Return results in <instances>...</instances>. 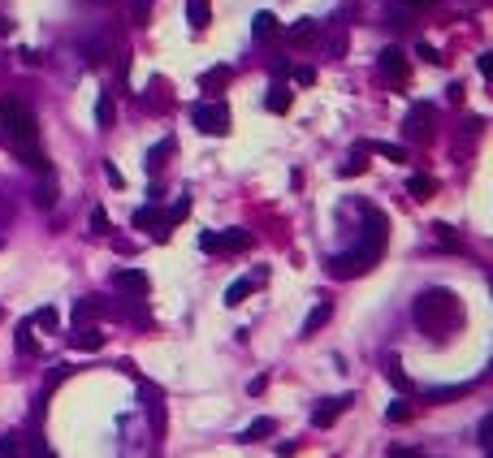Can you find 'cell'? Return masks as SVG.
Segmentation results:
<instances>
[{
    "label": "cell",
    "mask_w": 493,
    "mask_h": 458,
    "mask_svg": "<svg viewBox=\"0 0 493 458\" xmlns=\"http://www.w3.org/2000/svg\"><path fill=\"white\" fill-rule=\"evenodd\" d=\"M411 316H415V324L424 333H433L437 341H446L463 324V303H459V294L450 290V285H428V290L415 294Z\"/></svg>",
    "instance_id": "obj_1"
},
{
    "label": "cell",
    "mask_w": 493,
    "mask_h": 458,
    "mask_svg": "<svg viewBox=\"0 0 493 458\" xmlns=\"http://www.w3.org/2000/svg\"><path fill=\"white\" fill-rule=\"evenodd\" d=\"M0 139H5L22 164L43 169V151H39V117L22 104V100H0Z\"/></svg>",
    "instance_id": "obj_2"
},
{
    "label": "cell",
    "mask_w": 493,
    "mask_h": 458,
    "mask_svg": "<svg viewBox=\"0 0 493 458\" xmlns=\"http://www.w3.org/2000/svg\"><path fill=\"white\" fill-rule=\"evenodd\" d=\"M191 122H195L199 134L226 139V134H230V108H226V100H199V104L191 108Z\"/></svg>",
    "instance_id": "obj_3"
},
{
    "label": "cell",
    "mask_w": 493,
    "mask_h": 458,
    "mask_svg": "<svg viewBox=\"0 0 493 458\" xmlns=\"http://www.w3.org/2000/svg\"><path fill=\"white\" fill-rule=\"evenodd\" d=\"M376 251H368V247H355V251H342V255H334L329 260V272H334L338 281H346V277H364V272H372L376 268Z\"/></svg>",
    "instance_id": "obj_4"
},
{
    "label": "cell",
    "mask_w": 493,
    "mask_h": 458,
    "mask_svg": "<svg viewBox=\"0 0 493 458\" xmlns=\"http://www.w3.org/2000/svg\"><path fill=\"white\" fill-rule=\"evenodd\" d=\"M359 216H364V243L359 247H368V251H386V243H390V216L381 212V208H359Z\"/></svg>",
    "instance_id": "obj_5"
},
{
    "label": "cell",
    "mask_w": 493,
    "mask_h": 458,
    "mask_svg": "<svg viewBox=\"0 0 493 458\" xmlns=\"http://www.w3.org/2000/svg\"><path fill=\"white\" fill-rule=\"evenodd\" d=\"M433 126H437V108L433 104H415L407 117H403V134L411 143H428L433 139Z\"/></svg>",
    "instance_id": "obj_6"
},
{
    "label": "cell",
    "mask_w": 493,
    "mask_h": 458,
    "mask_svg": "<svg viewBox=\"0 0 493 458\" xmlns=\"http://www.w3.org/2000/svg\"><path fill=\"white\" fill-rule=\"evenodd\" d=\"M203 251H247L251 247V229H226V234H199Z\"/></svg>",
    "instance_id": "obj_7"
},
{
    "label": "cell",
    "mask_w": 493,
    "mask_h": 458,
    "mask_svg": "<svg viewBox=\"0 0 493 458\" xmlns=\"http://www.w3.org/2000/svg\"><path fill=\"white\" fill-rule=\"evenodd\" d=\"M113 290H122V294H130V299H147L152 281H147L143 268H117V272H113Z\"/></svg>",
    "instance_id": "obj_8"
},
{
    "label": "cell",
    "mask_w": 493,
    "mask_h": 458,
    "mask_svg": "<svg viewBox=\"0 0 493 458\" xmlns=\"http://www.w3.org/2000/svg\"><path fill=\"white\" fill-rule=\"evenodd\" d=\"M351 403H355V398H324V403L312 411V424H316V428H329V424H334V420H338Z\"/></svg>",
    "instance_id": "obj_9"
},
{
    "label": "cell",
    "mask_w": 493,
    "mask_h": 458,
    "mask_svg": "<svg viewBox=\"0 0 493 458\" xmlns=\"http://www.w3.org/2000/svg\"><path fill=\"white\" fill-rule=\"evenodd\" d=\"M381 74H386L390 82H407V56L398 52V48H386V52H381Z\"/></svg>",
    "instance_id": "obj_10"
},
{
    "label": "cell",
    "mask_w": 493,
    "mask_h": 458,
    "mask_svg": "<svg viewBox=\"0 0 493 458\" xmlns=\"http://www.w3.org/2000/svg\"><path fill=\"white\" fill-rule=\"evenodd\" d=\"M70 346H74V351H104V333H100L95 324H74Z\"/></svg>",
    "instance_id": "obj_11"
},
{
    "label": "cell",
    "mask_w": 493,
    "mask_h": 458,
    "mask_svg": "<svg viewBox=\"0 0 493 458\" xmlns=\"http://www.w3.org/2000/svg\"><path fill=\"white\" fill-rule=\"evenodd\" d=\"M169 156H174V139H160V143H152V147H147L143 169H147V174H160V169L169 164Z\"/></svg>",
    "instance_id": "obj_12"
},
{
    "label": "cell",
    "mask_w": 493,
    "mask_h": 458,
    "mask_svg": "<svg viewBox=\"0 0 493 458\" xmlns=\"http://www.w3.org/2000/svg\"><path fill=\"white\" fill-rule=\"evenodd\" d=\"M104 316H108L104 299H78L74 303V324H91V320H104Z\"/></svg>",
    "instance_id": "obj_13"
},
{
    "label": "cell",
    "mask_w": 493,
    "mask_h": 458,
    "mask_svg": "<svg viewBox=\"0 0 493 458\" xmlns=\"http://www.w3.org/2000/svg\"><path fill=\"white\" fill-rule=\"evenodd\" d=\"M113 117H117L113 87H104V91H100V100H95V126H100V130H108V126H113Z\"/></svg>",
    "instance_id": "obj_14"
},
{
    "label": "cell",
    "mask_w": 493,
    "mask_h": 458,
    "mask_svg": "<svg viewBox=\"0 0 493 458\" xmlns=\"http://www.w3.org/2000/svg\"><path fill=\"white\" fill-rule=\"evenodd\" d=\"M316 35H320V22L303 18V22H295V26H290V35H286V39H290L295 48H307V43H316Z\"/></svg>",
    "instance_id": "obj_15"
},
{
    "label": "cell",
    "mask_w": 493,
    "mask_h": 458,
    "mask_svg": "<svg viewBox=\"0 0 493 458\" xmlns=\"http://www.w3.org/2000/svg\"><path fill=\"white\" fill-rule=\"evenodd\" d=\"M329 316H334V303H329V299H320V303L307 311V320H303V329H299V333H303V337H312V333H316V329H320Z\"/></svg>",
    "instance_id": "obj_16"
},
{
    "label": "cell",
    "mask_w": 493,
    "mask_h": 458,
    "mask_svg": "<svg viewBox=\"0 0 493 458\" xmlns=\"http://www.w3.org/2000/svg\"><path fill=\"white\" fill-rule=\"evenodd\" d=\"M268 432H277V420H272V415H260V420H251V424L238 432V441H264Z\"/></svg>",
    "instance_id": "obj_17"
},
{
    "label": "cell",
    "mask_w": 493,
    "mask_h": 458,
    "mask_svg": "<svg viewBox=\"0 0 493 458\" xmlns=\"http://www.w3.org/2000/svg\"><path fill=\"white\" fill-rule=\"evenodd\" d=\"M290 104H295V95H290L282 82L268 87V95H264V108H268V112H290Z\"/></svg>",
    "instance_id": "obj_18"
},
{
    "label": "cell",
    "mask_w": 493,
    "mask_h": 458,
    "mask_svg": "<svg viewBox=\"0 0 493 458\" xmlns=\"http://www.w3.org/2000/svg\"><path fill=\"white\" fill-rule=\"evenodd\" d=\"M35 203L39 208H57V178H52L48 169H43V182L35 186Z\"/></svg>",
    "instance_id": "obj_19"
},
{
    "label": "cell",
    "mask_w": 493,
    "mask_h": 458,
    "mask_svg": "<svg viewBox=\"0 0 493 458\" xmlns=\"http://www.w3.org/2000/svg\"><path fill=\"white\" fill-rule=\"evenodd\" d=\"M407 191H411V199H420V203H424V199H433V195H437V182H433V178H424V174H411V178H407Z\"/></svg>",
    "instance_id": "obj_20"
},
{
    "label": "cell",
    "mask_w": 493,
    "mask_h": 458,
    "mask_svg": "<svg viewBox=\"0 0 493 458\" xmlns=\"http://www.w3.org/2000/svg\"><path fill=\"white\" fill-rule=\"evenodd\" d=\"M386 380H390L394 389H403V393H411V380H407V372H403V363H398V355H390V359H386Z\"/></svg>",
    "instance_id": "obj_21"
},
{
    "label": "cell",
    "mask_w": 493,
    "mask_h": 458,
    "mask_svg": "<svg viewBox=\"0 0 493 458\" xmlns=\"http://www.w3.org/2000/svg\"><path fill=\"white\" fill-rule=\"evenodd\" d=\"M272 31H277V18H272L268 9H260V14L251 18V35H255V39H268Z\"/></svg>",
    "instance_id": "obj_22"
},
{
    "label": "cell",
    "mask_w": 493,
    "mask_h": 458,
    "mask_svg": "<svg viewBox=\"0 0 493 458\" xmlns=\"http://www.w3.org/2000/svg\"><path fill=\"white\" fill-rule=\"evenodd\" d=\"M359 151H376V156H386L390 164H398V160H407V151H403L398 143H364Z\"/></svg>",
    "instance_id": "obj_23"
},
{
    "label": "cell",
    "mask_w": 493,
    "mask_h": 458,
    "mask_svg": "<svg viewBox=\"0 0 493 458\" xmlns=\"http://www.w3.org/2000/svg\"><path fill=\"white\" fill-rule=\"evenodd\" d=\"M230 78H234V70H230V65H216V70H208V74H203L199 82H203V91H212V87L221 91V87H226Z\"/></svg>",
    "instance_id": "obj_24"
},
{
    "label": "cell",
    "mask_w": 493,
    "mask_h": 458,
    "mask_svg": "<svg viewBox=\"0 0 493 458\" xmlns=\"http://www.w3.org/2000/svg\"><path fill=\"white\" fill-rule=\"evenodd\" d=\"M247 294H251V277H238V281H230V290H226V307H238Z\"/></svg>",
    "instance_id": "obj_25"
},
{
    "label": "cell",
    "mask_w": 493,
    "mask_h": 458,
    "mask_svg": "<svg viewBox=\"0 0 493 458\" xmlns=\"http://www.w3.org/2000/svg\"><path fill=\"white\" fill-rule=\"evenodd\" d=\"M186 18H191V26H195V31H203V26H208V18H212V14H208V0H186Z\"/></svg>",
    "instance_id": "obj_26"
},
{
    "label": "cell",
    "mask_w": 493,
    "mask_h": 458,
    "mask_svg": "<svg viewBox=\"0 0 493 458\" xmlns=\"http://www.w3.org/2000/svg\"><path fill=\"white\" fill-rule=\"evenodd\" d=\"M57 324H61V316H57V307H39V311L31 316V329H48V333H52V329H57Z\"/></svg>",
    "instance_id": "obj_27"
},
{
    "label": "cell",
    "mask_w": 493,
    "mask_h": 458,
    "mask_svg": "<svg viewBox=\"0 0 493 458\" xmlns=\"http://www.w3.org/2000/svg\"><path fill=\"white\" fill-rule=\"evenodd\" d=\"M18 351H22V355H35V351H39V346H35V329H31V320L18 324Z\"/></svg>",
    "instance_id": "obj_28"
},
{
    "label": "cell",
    "mask_w": 493,
    "mask_h": 458,
    "mask_svg": "<svg viewBox=\"0 0 493 458\" xmlns=\"http://www.w3.org/2000/svg\"><path fill=\"white\" fill-rule=\"evenodd\" d=\"M130 225H134V229H152V225H160V212L147 203V208H139V212L130 216Z\"/></svg>",
    "instance_id": "obj_29"
},
{
    "label": "cell",
    "mask_w": 493,
    "mask_h": 458,
    "mask_svg": "<svg viewBox=\"0 0 493 458\" xmlns=\"http://www.w3.org/2000/svg\"><path fill=\"white\" fill-rule=\"evenodd\" d=\"M147 18H152V0H130V22L147 26Z\"/></svg>",
    "instance_id": "obj_30"
},
{
    "label": "cell",
    "mask_w": 493,
    "mask_h": 458,
    "mask_svg": "<svg viewBox=\"0 0 493 458\" xmlns=\"http://www.w3.org/2000/svg\"><path fill=\"white\" fill-rule=\"evenodd\" d=\"M364 169H368V160H364V151H355V156L338 169V174H342V178H355V174H364Z\"/></svg>",
    "instance_id": "obj_31"
},
{
    "label": "cell",
    "mask_w": 493,
    "mask_h": 458,
    "mask_svg": "<svg viewBox=\"0 0 493 458\" xmlns=\"http://www.w3.org/2000/svg\"><path fill=\"white\" fill-rule=\"evenodd\" d=\"M386 22H390V26H407V22H411V9H407V5H394V9L386 5Z\"/></svg>",
    "instance_id": "obj_32"
},
{
    "label": "cell",
    "mask_w": 493,
    "mask_h": 458,
    "mask_svg": "<svg viewBox=\"0 0 493 458\" xmlns=\"http://www.w3.org/2000/svg\"><path fill=\"white\" fill-rule=\"evenodd\" d=\"M386 420H390V424H407V420H411V407H407V403H390Z\"/></svg>",
    "instance_id": "obj_33"
},
{
    "label": "cell",
    "mask_w": 493,
    "mask_h": 458,
    "mask_svg": "<svg viewBox=\"0 0 493 458\" xmlns=\"http://www.w3.org/2000/svg\"><path fill=\"white\" fill-rule=\"evenodd\" d=\"M91 229H95V234H113V225H108V212H104V208L91 212Z\"/></svg>",
    "instance_id": "obj_34"
},
{
    "label": "cell",
    "mask_w": 493,
    "mask_h": 458,
    "mask_svg": "<svg viewBox=\"0 0 493 458\" xmlns=\"http://www.w3.org/2000/svg\"><path fill=\"white\" fill-rule=\"evenodd\" d=\"M295 82H299V87H312V82H316V70H312V65H299V70H295Z\"/></svg>",
    "instance_id": "obj_35"
},
{
    "label": "cell",
    "mask_w": 493,
    "mask_h": 458,
    "mask_svg": "<svg viewBox=\"0 0 493 458\" xmlns=\"http://www.w3.org/2000/svg\"><path fill=\"white\" fill-rule=\"evenodd\" d=\"M0 458H18V437H0Z\"/></svg>",
    "instance_id": "obj_36"
},
{
    "label": "cell",
    "mask_w": 493,
    "mask_h": 458,
    "mask_svg": "<svg viewBox=\"0 0 493 458\" xmlns=\"http://www.w3.org/2000/svg\"><path fill=\"white\" fill-rule=\"evenodd\" d=\"M104 178H108V182H113V186H122V182H126V178H122V169H117L113 160H104Z\"/></svg>",
    "instance_id": "obj_37"
},
{
    "label": "cell",
    "mask_w": 493,
    "mask_h": 458,
    "mask_svg": "<svg viewBox=\"0 0 493 458\" xmlns=\"http://www.w3.org/2000/svg\"><path fill=\"white\" fill-rule=\"evenodd\" d=\"M420 56H424V61H428V65H442V61H446V56H442V52H437V48H428V43H420Z\"/></svg>",
    "instance_id": "obj_38"
},
{
    "label": "cell",
    "mask_w": 493,
    "mask_h": 458,
    "mask_svg": "<svg viewBox=\"0 0 493 458\" xmlns=\"http://www.w3.org/2000/svg\"><path fill=\"white\" fill-rule=\"evenodd\" d=\"M476 70H480V74H484V78H489V74H493V52H480V61H476Z\"/></svg>",
    "instance_id": "obj_39"
},
{
    "label": "cell",
    "mask_w": 493,
    "mask_h": 458,
    "mask_svg": "<svg viewBox=\"0 0 493 458\" xmlns=\"http://www.w3.org/2000/svg\"><path fill=\"white\" fill-rule=\"evenodd\" d=\"M446 95H450V104H463V87H459V82H450Z\"/></svg>",
    "instance_id": "obj_40"
},
{
    "label": "cell",
    "mask_w": 493,
    "mask_h": 458,
    "mask_svg": "<svg viewBox=\"0 0 493 458\" xmlns=\"http://www.w3.org/2000/svg\"><path fill=\"white\" fill-rule=\"evenodd\" d=\"M390 458H420V454H411V449H390Z\"/></svg>",
    "instance_id": "obj_41"
},
{
    "label": "cell",
    "mask_w": 493,
    "mask_h": 458,
    "mask_svg": "<svg viewBox=\"0 0 493 458\" xmlns=\"http://www.w3.org/2000/svg\"><path fill=\"white\" fill-rule=\"evenodd\" d=\"M5 220H9V203H5V199H0V225H5Z\"/></svg>",
    "instance_id": "obj_42"
},
{
    "label": "cell",
    "mask_w": 493,
    "mask_h": 458,
    "mask_svg": "<svg viewBox=\"0 0 493 458\" xmlns=\"http://www.w3.org/2000/svg\"><path fill=\"white\" fill-rule=\"evenodd\" d=\"M403 5H407V9H415V5H428V0H403Z\"/></svg>",
    "instance_id": "obj_43"
},
{
    "label": "cell",
    "mask_w": 493,
    "mask_h": 458,
    "mask_svg": "<svg viewBox=\"0 0 493 458\" xmlns=\"http://www.w3.org/2000/svg\"><path fill=\"white\" fill-rule=\"evenodd\" d=\"M0 247H5V234H0Z\"/></svg>",
    "instance_id": "obj_44"
}]
</instances>
